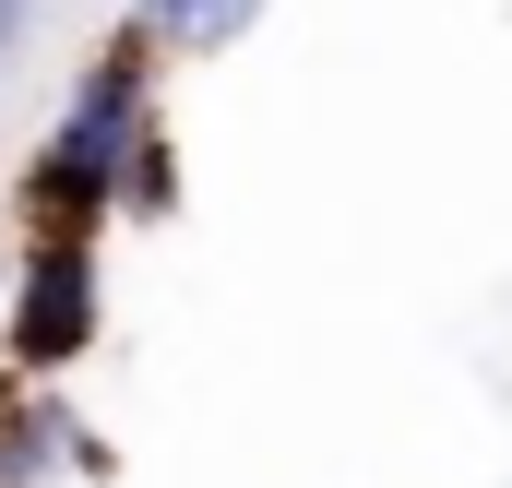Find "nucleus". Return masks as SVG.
I'll return each instance as SVG.
<instances>
[{
    "mask_svg": "<svg viewBox=\"0 0 512 488\" xmlns=\"http://www.w3.org/2000/svg\"><path fill=\"white\" fill-rule=\"evenodd\" d=\"M167 215H179V131L155 120L120 155V227H167Z\"/></svg>",
    "mask_w": 512,
    "mask_h": 488,
    "instance_id": "6",
    "label": "nucleus"
},
{
    "mask_svg": "<svg viewBox=\"0 0 512 488\" xmlns=\"http://www.w3.org/2000/svg\"><path fill=\"white\" fill-rule=\"evenodd\" d=\"M36 24H48V0H0V84H12V60L36 48Z\"/></svg>",
    "mask_w": 512,
    "mask_h": 488,
    "instance_id": "7",
    "label": "nucleus"
},
{
    "mask_svg": "<svg viewBox=\"0 0 512 488\" xmlns=\"http://www.w3.org/2000/svg\"><path fill=\"white\" fill-rule=\"evenodd\" d=\"M167 120V48L143 36V12H120L84 60H72V96H60V131H84V143H108L131 155L143 131Z\"/></svg>",
    "mask_w": 512,
    "mask_h": 488,
    "instance_id": "3",
    "label": "nucleus"
},
{
    "mask_svg": "<svg viewBox=\"0 0 512 488\" xmlns=\"http://www.w3.org/2000/svg\"><path fill=\"white\" fill-rule=\"evenodd\" d=\"M0 215H12V239H120V155L48 120L24 155H12Z\"/></svg>",
    "mask_w": 512,
    "mask_h": 488,
    "instance_id": "2",
    "label": "nucleus"
},
{
    "mask_svg": "<svg viewBox=\"0 0 512 488\" xmlns=\"http://www.w3.org/2000/svg\"><path fill=\"white\" fill-rule=\"evenodd\" d=\"M72 441H84V405L60 381H0V488L72 477Z\"/></svg>",
    "mask_w": 512,
    "mask_h": 488,
    "instance_id": "4",
    "label": "nucleus"
},
{
    "mask_svg": "<svg viewBox=\"0 0 512 488\" xmlns=\"http://www.w3.org/2000/svg\"><path fill=\"white\" fill-rule=\"evenodd\" d=\"M120 12H143V36L167 48V72H203V60H239L251 48L274 0H120Z\"/></svg>",
    "mask_w": 512,
    "mask_h": 488,
    "instance_id": "5",
    "label": "nucleus"
},
{
    "mask_svg": "<svg viewBox=\"0 0 512 488\" xmlns=\"http://www.w3.org/2000/svg\"><path fill=\"white\" fill-rule=\"evenodd\" d=\"M108 346V239H12L0 262V381H72Z\"/></svg>",
    "mask_w": 512,
    "mask_h": 488,
    "instance_id": "1",
    "label": "nucleus"
}]
</instances>
